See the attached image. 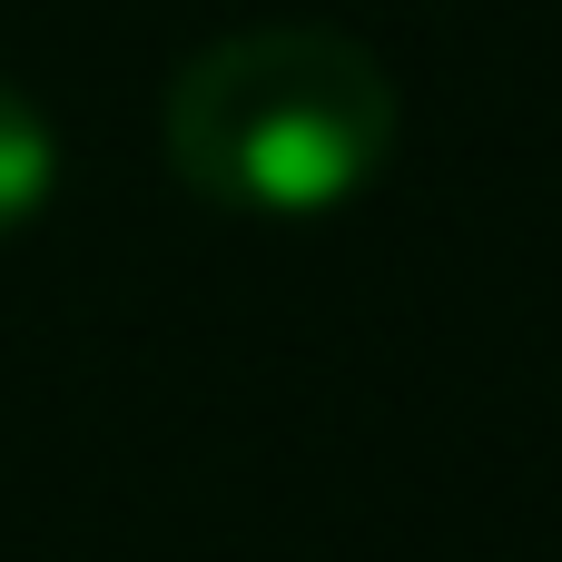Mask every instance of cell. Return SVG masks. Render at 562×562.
Returning a JSON list of instances; mask_svg holds the SVG:
<instances>
[{
    "mask_svg": "<svg viewBox=\"0 0 562 562\" xmlns=\"http://www.w3.org/2000/svg\"><path fill=\"white\" fill-rule=\"evenodd\" d=\"M395 119H405L395 79L366 40L316 20H267L178 59L158 99V148L188 198L296 227L385 178Z\"/></svg>",
    "mask_w": 562,
    "mask_h": 562,
    "instance_id": "cell-1",
    "label": "cell"
},
{
    "mask_svg": "<svg viewBox=\"0 0 562 562\" xmlns=\"http://www.w3.org/2000/svg\"><path fill=\"white\" fill-rule=\"evenodd\" d=\"M49 188H59V128H49L40 99H20L0 79V247L49 207Z\"/></svg>",
    "mask_w": 562,
    "mask_h": 562,
    "instance_id": "cell-2",
    "label": "cell"
}]
</instances>
